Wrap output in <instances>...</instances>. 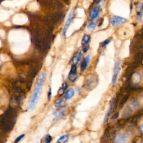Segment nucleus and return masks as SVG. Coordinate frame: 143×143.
<instances>
[{
    "label": "nucleus",
    "instance_id": "nucleus-24",
    "mask_svg": "<svg viewBox=\"0 0 143 143\" xmlns=\"http://www.w3.org/2000/svg\"><path fill=\"white\" fill-rule=\"evenodd\" d=\"M24 136V135H20V136L17 137V138H16V140H15V143H16L19 142L23 138Z\"/></svg>",
    "mask_w": 143,
    "mask_h": 143
},
{
    "label": "nucleus",
    "instance_id": "nucleus-27",
    "mask_svg": "<svg viewBox=\"0 0 143 143\" xmlns=\"http://www.w3.org/2000/svg\"><path fill=\"white\" fill-rule=\"evenodd\" d=\"M5 35V32L4 31V30L0 29V36L2 37H3Z\"/></svg>",
    "mask_w": 143,
    "mask_h": 143
},
{
    "label": "nucleus",
    "instance_id": "nucleus-30",
    "mask_svg": "<svg viewBox=\"0 0 143 143\" xmlns=\"http://www.w3.org/2000/svg\"><path fill=\"white\" fill-rule=\"evenodd\" d=\"M97 1H98V2H100V1H101V0H97Z\"/></svg>",
    "mask_w": 143,
    "mask_h": 143
},
{
    "label": "nucleus",
    "instance_id": "nucleus-16",
    "mask_svg": "<svg viewBox=\"0 0 143 143\" xmlns=\"http://www.w3.org/2000/svg\"><path fill=\"white\" fill-rule=\"evenodd\" d=\"M69 134L64 135H63L60 137L59 139H58L57 143H66L68 142V140H69Z\"/></svg>",
    "mask_w": 143,
    "mask_h": 143
},
{
    "label": "nucleus",
    "instance_id": "nucleus-17",
    "mask_svg": "<svg viewBox=\"0 0 143 143\" xmlns=\"http://www.w3.org/2000/svg\"><path fill=\"white\" fill-rule=\"evenodd\" d=\"M132 82H133L134 83H135V84L139 83L141 80L140 75L138 73H134L133 75H132Z\"/></svg>",
    "mask_w": 143,
    "mask_h": 143
},
{
    "label": "nucleus",
    "instance_id": "nucleus-13",
    "mask_svg": "<svg viewBox=\"0 0 143 143\" xmlns=\"http://www.w3.org/2000/svg\"><path fill=\"white\" fill-rule=\"evenodd\" d=\"M9 17V13L7 11L0 9V21H3Z\"/></svg>",
    "mask_w": 143,
    "mask_h": 143
},
{
    "label": "nucleus",
    "instance_id": "nucleus-19",
    "mask_svg": "<svg viewBox=\"0 0 143 143\" xmlns=\"http://www.w3.org/2000/svg\"><path fill=\"white\" fill-rule=\"evenodd\" d=\"M90 37L88 35H84L82 40V44L83 45H86L90 42Z\"/></svg>",
    "mask_w": 143,
    "mask_h": 143
},
{
    "label": "nucleus",
    "instance_id": "nucleus-2",
    "mask_svg": "<svg viewBox=\"0 0 143 143\" xmlns=\"http://www.w3.org/2000/svg\"><path fill=\"white\" fill-rule=\"evenodd\" d=\"M30 36L28 32L24 30H13L9 34V41L13 45L29 43Z\"/></svg>",
    "mask_w": 143,
    "mask_h": 143
},
{
    "label": "nucleus",
    "instance_id": "nucleus-1",
    "mask_svg": "<svg viewBox=\"0 0 143 143\" xmlns=\"http://www.w3.org/2000/svg\"><path fill=\"white\" fill-rule=\"evenodd\" d=\"M47 73L43 72L40 74L39 77L38 78L37 84L34 89L33 93L32 94L29 103V108L30 110H33L35 108L36 104H37L38 100L39 99L40 96L41 94L42 88L47 78Z\"/></svg>",
    "mask_w": 143,
    "mask_h": 143
},
{
    "label": "nucleus",
    "instance_id": "nucleus-7",
    "mask_svg": "<svg viewBox=\"0 0 143 143\" xmlns=\"http://www.w3.org/2000/svg\"><path fill=\"white\" fill-rule=\"evenodd\" d=\"M68 78L72 82L76 81L77 79V68L75 64H73L72 65L71 69L68 75Z\"/></svg>",
    "mask_w": 143,
    "mask_h": 143
},
{
    "label": "nucleus",
    "instance_id": "nucleus-12",
    "mask_svg": "<svg viewBox=\"0 0 143 143\" xmlns=\"http://www.w3.org/2000/svg\"><path fill=\"white\" fill-rule=\"evenodd\" d=\"M27 10L30 11H35L39 9V5L37 2H33L29 3L27 7Z\"/></svg>",
    "mask_w": 143,
    "mask_h": 143
},
{
    "label": "nucleus",
    "instance_id": "nucleus-3",
    "mask_svg": "<svg viewBox=\"0 0 143 143\" xmlns=\"http://www.w3.org/2000/svg\"><path fill=\"white\" fill-rule=\"evenodd\" d=\"M121 63L119 60H116L115 63L114 68V72H113V76L112 78V84L113 86H115L117 81L118 76L121 72Z\"/></svg>",
    "mask_w": 143,
    "mask_h": 143
},
{
    "label": "nucleus",
    "instance_id": "nucleus-11",
    "mask_svg": "<svg viewBox=\"0 0 143 143\" xmlns=\"http://www.w3.org/2000/svg\"><path fill=\"white\" fill-rule=\"evenodd\" d=\"M74 90L73 88H69L68 89L64 94V98L66 100H69L70 98H72L74 95Z\"/></svg>",
    "mask_w": 143,
    "mask_h": 143
},
{
    "label": "nucleus",
    "instance_id": "nucleus-8",
    "mask_svg": "<svg viewBox=\"0 0 143 143\" xmlns=\"http://www.w3.org/2000/svg\"><path fill=\"white\" fill-rule=\"evenodd\" d=\"M72 17H73V11H71L70 12L67 21H66L65 25H64V28H63V34L64 36L66 35V34H67L68 29H69V26L70 25V24H71V22H72Z\"/></svg>",
    "mask_w": 143,
    "mask_h": 143
},
{
    "label": "nucleus",
    "instance_id": "nucleus-10",
    "mask_svg": "<svg viewBox=\"0 0 143 143\" xmlns=\"http://www.w3.org/2000/svg\"><path fill=\"white\" fill-rule=\"evenodd\" d=\"M90 59H91V57L90 55H88L87 56L84 58L83 61H82L81 65H80V70L82 72H84L85 71L86 69L87 68L88 64L90 63Z\"/></svg>",
    "mask_w": 143,
    "mask_h": 143
},
{
    "label": "nucleus",
    "instance_id": "nucleus-29",
    "mask_svg": "<svg viewBox=\"0 0 143 143\" xmlns=\"http://www.w3.org/2000/svg\"><path fill=\"white\" fill-rule=\"evenodd\" d=\"M1 46H2V43H1V40H0V48H1Z\"/></svg>",
    "mask_w": 143,
    "mask_h": 143
},
{
    "label": "nucleus",
    "instance_id": "nucleus-6",
    "mask_svg": "<svg viewBox=\"0 0 143 143\" xmlns=\"http://www.w3.org/2000/svg\"><path fill=\"white\" fill-rule=\"evenodd\" d=\"M115 143H128V136L126 134L119 132L115 135L114 137Z\"/></svg>",
    "mask_w": 143,
    "mask_h": 143
},
{
    "label": "nucleus",
    "instance_id": "nucleus-15",
    "mask_svg": "<svg viewBox=\"0 0 143 143\" xmlns=\"http://www.w3.org/2000/svg\"><path fill=\"white\" fill-rule=\"evenodd\" d=\"M82 51L79 52V53H78L77 55H76L75 57H74L73 59H72V62H73V64H77L78 63H79V62L80 61V59H81V57H82Z\"/></svg>",
    "mask_w": 143,
    "mask_h": 143
},
{
    "label": "nucleus",
    "instance_id": "nucleus-18",
    "mask_svg": "<svg viewBox=\"0 0 143 143\" xmlns=\"http://www.w3.org/2000/svg\"><path fill=\"white\" fill-rule=\"evenodd\" d=\"M96 27V23L94 22L91 21L90 23L88 24L87 26V28L88 30L90 31H93L95 30Z\"/></svg>",
    "mask_w": 143,
    "mask_h": 143
},
{
    "label": "nucleus",
    "instance_id": "nucleus-28",
    "mask_svg": "<svg viewBox=\"0 0 143 143\" xmlns=\"http://www.w3.org/2000/svg\"><path fill=\"white\" fill-rule=\"evenodd\" d=\"M139 129L140 131L142 132V133L143 134V124L140 125L139 126Z\"/></svg>",
    "mask_w": 143,
    "mask_h": 143
},
{
    "label": "nucleus",
    "instance_id": "nucleus-26",
    "mask_svg": "<svg viewBox=\"0 0 143 143\" xmlns=\"http://www.w3.org/2000/svg\"><path fill=\"white\" fill-rule=\"evenodd\" d=\"M51 60H52V59H51V58H50V57H48L47 58V59H46L45 63H46V64H47V65L50 64V62H51Z\"/></svg>",
    "mask_w": 143,
    "mask_h": 143
},
{
    "label": "nucleus",
    "instance_id": "nucleus-14",
    "mask_svg": "<svg viewBox=\"0 0 143 143\" xmlns=\"http://www.w3.org/2000/svg\"><path fill=\"white\" fill-rule=\"evenodd\" d=\"M114 107V102H111L110 104V105L108 107V109L107 111V112L105 115V116H104V124H105L107 122V121L108 120V118L109 117L111 113V111H112V108H113Z\"/></svg>",
    "mask_w": 143,
    "mask_h": 143
},
{
    "label": "nucleus",
    "instance_id": "nucleus-9",
    "mask_svg": "<svg viewBox=\"0 0 143 143\" xmlns=\"http://www.w3.org/2000/svg\"><path fill=\"white\" fill-rule=\"evenodd\" d=\"M100 13V10L98 6L93 7L90 12V16L92 19H96L99 16Z\"/></svg>",
    "mask_w": 143,
    "mask_h": 143
},
{
    "label": "nucleus",
    "instance_id": "nucleus-23",
    "mask_svg": "<svg viewBox=\"0 0 143 143\" xmlns=\"http://www.w3.org/2000/svg\"><path fill=\"white\" fill-rule=\"evenodd\" d=\"M52 138L51 136H50L49 135H47L44 138V142H45V143H50L52 141Z\"/></svg>",
    "mask_w": 143,
    "mask_h": 143
},
{
    "label": "nucleus",
    "instance_id": "nucleus-25",
    "mask_svg": "<svg viewBox=\"0 0 143 143\" xmlns=\"http://www.w3.org/2000/svg\"><path fill=\"white\" fill-rule=\"evenodd\" d=\"M110 40H105V41H104L103 43H102V44H101L102 47H104V46L107 45L108 43H110Z\"/></svg>",
    "mask_w": 143,
    "mask_h": 143
},
{
    "label": "nucleus",
    "instance_id": "nucleus-22",
    "mask_svg": "<svg viewBox=\"0 0 143 143\" xmlns=\"http://www.w3.org/2000/svg\"><path fill=\"white\" fill-rule=\"evenodd\" d=\"M0 59L1 60H2L3 62L4 61H7V60H9L10 59V58L8 57V55H6V54H2L0 55Z\"/></svg>",
    "mask_w": 143,
    "mask_h": 143
},
{
    "label": "nucleus",
    "instance_id": "nucleus-5",
    "mask_svg": "<svg viewBox=\"0 0 143 143\" xmlns=\"http://www.w3.org/2000/svg\"><path fill=\"white\" fill-rule=\"evenodd\" d=\"M126 19L118 16H114L111 19V24L112 26L117 27L118 25L125 23L126 22Z\"/></svg>",
    "mask_w": 143,
    "mask_h": 143
},
{
    "label": "nucleus",
    "instance_id": "nucleus-20",
    "mask_svg": "<svg viewBox=\"0 0 143 143\" xmlns=\"http://www.w3.org/2000/svg\"><path fill=\"white\" fill-rule=\"evenodd\" d=\"M64 102L63 99H60L59 100H58V101L55 103V106L57 107H63L64 106Z\"/></svg>",
    "mask_w": 143,
    "mask_h": 143
},
{
    "label": "nucleus",
    "instance_id": "nucleus-4",
    "mask_svg": "<svg viewBox=\"0 0 143 143\" xmlns=\"http://www.w3.org/2000/svg\"><path fill=\"white\" fill-rule=\"evenodd\" d=\"M28 21V18L23 13L16 14L13 19V22L16 25H24Z\"/></svg>",
    "mask_w": 143,
    "mask_h": 143
},
{
    "label": "nucleus",
    "instance_id": "nucleus-21",
    "mask_svg": "<svg viewBox=\"0 0 143 143\" xmlns=\"http://www.w3.org/2000/svg\"><path fill=\"white\" fill-rule=\"evenodd\" d=\"M65 88H66V83H64L62 87H60L59 88V90H58V93L60 94V95H61V94H63L64 92V91H65Z\"/></svg>",
    "mask_w": 143,
    "mask_h": 143
}]
</instances>
